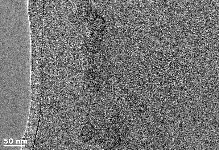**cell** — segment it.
<instances>
[{"label": "cell", "instance_id": "cell-6", "mask_svg": "<svg viewBox=\"0 0 219 150\" xmlns=\"http://www.w3.org/2000/svg\"><path fill=\"white\" fill-rule=\"evenodd\" d=\"M98 15L97 12L92 9L86 13L80 20L88 24L92 23L96 21Z\"/></svg>", "mask_w": 219, "mask_h": 150}, {"label": "cell", "instance_id": "cell-1", "mask_svg": "<svg viewBox=\"0 0 219 150\" xmlns=\"http://www.w3.org/2000/svg\"><path fill=\"white\" fill-rule=\"evenodd\" d=\"M105 130L95 131L94 140L104 149H110L119 146L121 143V138L115 134V132H108Z\"/></svg>", "mask_w": 219, "mask_h": 150}, {"label": "cell", "instance_id": "cell-10", "mask_svg": "<svg viewBox=\"0 0 219 150\" xmlns=\"http://www.w3.org/2000/svg\"><path fill=\"white\" fill-rule=\"evenodd\" d=\"M78 19L76 14L75 13L72 12L68 15V20L72 23H76L78 21Z\"/></svg>", "mask_w": 219, "mask_h": 150}, {"label": "cell", "instance_id": "cell-5", "mask_svg": "<svg viewBox=\"0 0 219 150\" xmlns=\"http://www.w3.org/2000/svg\"><path fill=\"white\" fill-rule=\"evenodd\" d=\"M107 26V22L104 18L98 15L96 21L93 23L88 24L87 28L90 31L94 30L99 32H103Z\"/></svg>", "mask_w": 219, "mask_h": 150}, {"label": "cell", "instance_id": "cell-8", "mask_svg": "<svg viewBox=\"0 0 219 150\" xmlns=\"http://www.w3.org/2000/svg\"><path fill=\"white\" fill-rule=\"evenodd\" d=\"M90 38L96 41L101 42L103 40L104 36L102 32L94 30L90 31Z\"/></svg>", "mask_w": 219, "mask_h": 150}, {"label": "cell", "instance_id": "cell-4", "mask_svg": "<svg viewBox=\"0 0 219 150\" xmlns=\"http://www.w3.org/2000/svg\"><path fill=\"white\" fill-rule=\"evenodd\" d=\"M95 129L93 124L88 122L84 125L79 133V136L82 141L87 142L90 140L94 136Z\"/></svg>", "mask_w": 219, "mask_h": 150}, {"label": "cell", "instance_id": "cell-9", "mask_svg": "<svg viewBox=\"0 0 219 150\" xmlns=\"http://www.w3.org/2000/svg\"><path fill=\"white\" fill-rule=\"evenodd\" d=\"M95 56H90L86 57L83 64V66L85 68L87 69L94 65V62Z\"/></svg>", "mask_w": 219, "mask_h": 150}, {"label": "cell", "instance_id": "cell-2", "mask_svg": "<svg viewBox=\"0 0 219 150\" xmlns=\"http://www.w3.org/2000/svg\"><path fill=\"white\" fill-rule=\"evenodd\" d=\"M104 81L103 78L100 76L91 79H86L83 82V89L85 91L89 93H96L101 88Z\"/></svg>", "mask_w": 219, "mask_h": 150}, {"label": "cell", "instance_id": "cell-3", "mask_svg": "<svg viewBox=\"0 0 219 150\" xmlns=\"http://www.w3.org/2000/svg\"><path fill=\"white\" fill-rule=\"evenodd\" d=\"M102 48L101 42L95 41L91 38L87 39L82 45V51L88 56H95Z\"/></svg>", "mask_w": 219, "mask_h": 150}, {"label": "cell", "instance_id": "cell-7", "mask_svg": "<svg viewBox=\"0 0 219 150\" xmlns=\"http://www.w3.org/2000/svg\"><path fill=\"white\" fill-rule=\"evenodd\" d=\"M92 9L91 4L87 2H84L80 4L77 7L76 14L79 20L89 10Z\"/></svg>", "mask_w": 219, "mask_h": 150}]
</instances>
